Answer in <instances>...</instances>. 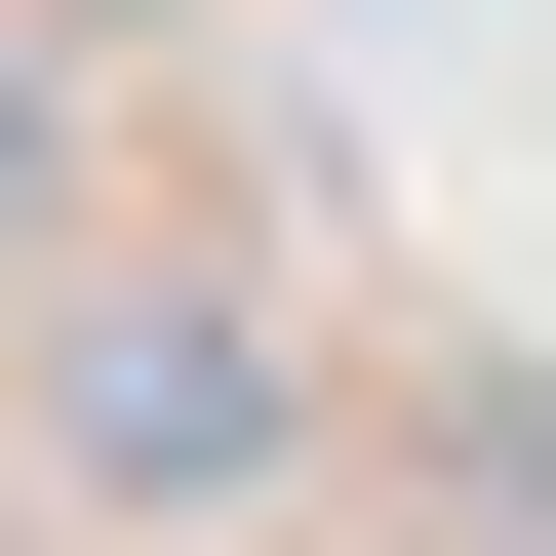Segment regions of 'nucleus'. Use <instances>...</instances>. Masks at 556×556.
I'll return each instance as SVG.
<instances>
[{"instance_id":"f257e3e1","label":"nucleus","mask_w":556,"mask_h":556,"mask_svg":"<svg viewBox=\"0 0 556 556\" xmlns=\"http://www.w3.org/2000/svg\"><path fill=\"white\" fill-rule=\"evenodd\" d=\"M40 477L80 517H278L318 477V358H278L239 278H40Z\"/></svg>"},{"instance_id":"f03ea898","label":"nucleus","mask_w":556,"mask_h":556,"mask_svg":"<svg viewBox=\"0 0 556 556\" xmlns=\"http://www.w3.org/2000/svg\"><path fill=\"white\" fill-rule=\"evenodd\" d=\"M0 239H80V80H40V40H0Z\"/></svg>"}]
</instances>
